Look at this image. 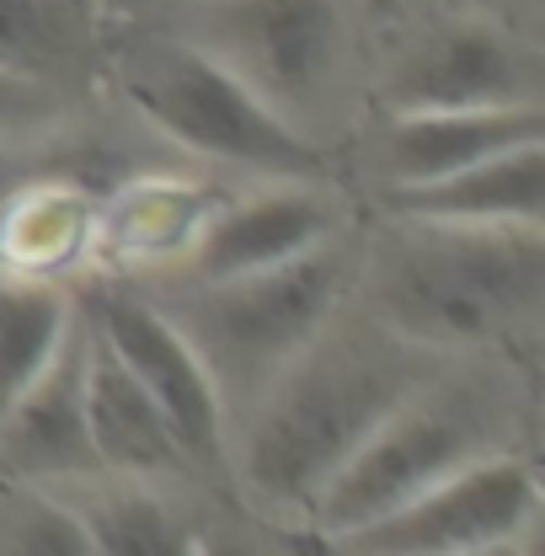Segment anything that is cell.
<instances>
[{
  "mask_svg": "<svg viewBox=\"0 0 545 556\" xmlns=\"http://www.w3.org/2000/svg\"><path fill=\"white\" fill-rule=\"evenodd\" d=\"M449 353L402 338L375 311L338 316L305 343V353L263 391L241 439V482L278 514L321 497L342 460L369 439V428L439 375Z\"/></svg>",
  "mask_w": 545,
  "mask_h": 556,
  "instance_id": "obj_1",
  "label": "cell"
},
{
  "mask_svg": "<svg viewBox=\"0 0 545 556\" xmlns=\"http://www.w3.org/2000/svg\"><path fill=\"white\" fill-rule=\"evenodd\" d=\"M369 311L433 353L514 343L545 311L541 225L402 219L369 268Z\"/></svg>",
  "mask_w": 545,
  "mask_h": 556,
  "instance_id": "obj_2",
  "label": "cell"
},
{
  "mask_svg": "<svg viewBox=\"0 0 545 556\" xmlns=\"http://www.w3.org/2000/svg\"><path fill=\"white\" fill-rule=\"evenodd\" d=\"M519 396L503 369H455L444 364L411 396L369 428V439L332 471L321 497L310 503L321 535H353L358 525L411 503L417 492L444 482L492 450H508L519 422Z\"/></svg>",
  "mask_w": 545,
  "mask_h": 556,
  "instance_id": "obj_3",
  "label": "cell"
},
{
  "mask_svg": "<svg viewBox=\"0 0 545 556\" xmlns=\"http://www.w3.org/2000/svg\"><path fill=\"white\" fill-rule=\"evenodd\" d=\"M342 289H347V252L321 241L263 274L193 283L182 300H172L161 311L199 348L225 413L230 407L252 413L263 402V391L332 321Z\"/></svg>",
  "mask_w": 545,
  "mask_h": 556,
  "instance_id": "obj_4",
  "label": "cell"
},
{
  "mask_svg": "<svg viewBox=\"0 0 545 556\" xmlns=\"http://www.w3.org/2000/svg\"><path fill=\"white\" fill-rule=\"evenodd\" d=\"M124 91L182 150L289 182H327V161L289 118L188 38H139L124 54Z\"/></svg>",
  "mask_w": 545,
  "mask_h": 556,
  "instance_id": "obj_5",
  "label": "cell"
},
{
  "mask_svg": "<svg viewBox=\"0 0 545 556\" xmlns=\"http://www.w3.org/2000/svg\"><path fill=\"white\" fill-rule=\"evenodd\" d=\"M182 27L278 118H305L347 60V0H193ZM300 129V124H294Z\"/></svg>",
  "mask_w": 545,
  "mask_h": 556,
  "instance_id": "obj_6",
  "label": "cell"
},
{
  "mask_svg": "<svg viewBox=\"0 0 545 556\" xmlns=\"http://www.w3.org/2000/svg\"><path fill=\"white\" fill-rule=\"evenodd\" d=\"M535 514H541V477L530 455L492 450L428 492H417L411 503L358 525L338 546L375 556H471L508 546L535 525Z\"/></svg>",
  "mask_w": 545,
  "mask_h": 556,
  "instance_id": "obj_7",
  "label": "cell"
},
{
  "mask_svg": "<svg viewBox=\"0 0 545 556\" xmlns=\"http://www.w3.org/2000/svg\"><path fill=\"white\" fill-rule=\"evenodd\" d=\"M80 316L150 391V402L172 422L188 466L219 471L225 466V402L214 391V375L204 369L199 348L182 338V327L155 300L118 289V283H91L80 294Z\"/></svg>",
  "mask_w": 545,
  "mask_h": 556,
  "instance_id": "obj_8",
  "label": "cell"
},
{
  "mask_svg": "<svg viewBox=\"0 0 545 556\" xmlns=\"http://www.w3.org/2000/svg\"><path fill=\"white\" fill-rule=\"evenodd\" d=\"M380 113L428 108H524L541 102L535 54L486 16H460L422 33L375 86Z\"/></svg>",
  "mask_w": 545,
  "mask_h": 556,
  "instance_id": "obj_9",
  "label": "cell"
},
{
  "mask_svg": "<svg viewBox=\"0 0 545 556\" xmlns=\"http://www.w3.org/2000/svg\"><path fill=\"white\" fill-rule=\"evenodd\" d=\"M332 230H338V208H332L321 182L278 177V188L257 193V199L208 208L204 230L182 252L188 257L182 278L188 283H214V278L263 274L272 263H289V257L332 241Z\"/></svg>",
  "mask_w": 545,
  "mask_h": 556,
  "instance_id": "obj_10",
  "label": "cell"
},
{
  "mask_svg": "<svg viewBox=\"0 0 545 556\" xmlns=\"http://www.w3.org/2000/svg\"><path fill=\"white\" fill-rule=\"evenodd\" d=\"M80 380H86V321L75 311L65 348L54 364L0 413V460L16 477H86L102 471L91 433H86V407H80Z\"/></svg>",
  "mask_w": 545,
  "mask_h": 556,
  "instance_id": "obj_11",
  "label": "cell"
},
{
  "mask_svg": "<svg viewBox=\"0 0 545 556\" xmlns=\"http://www.w3.org/2000/svg\"><path fill=\"white\" fill-rule=\"evenodd\" d=\"M545 113L541 102L524 108H428V113H385V135H380V177L385 188H407V182H433L449 177L460 166H471L481 155H497L519 139H541Z\"/></svg>",
  "mask_w": 545,
  "mask_h": 556,
  "instance_id": "obj_12",
  "label": "cell"
},
{
  "mask_svg": "<svg viewBox=\"0 0 545 556\" xmlns=\"http://www.w3.org/2000/svg\"><path fill=\"white\" fill-rule=\"evenodd\" d=\"M80 407H86V433H91L102 471H124V477H177V471H188V455H182L172 422L150 402V391L129 375V364L91 327H86Z\"/></svg>",
  "mask_w": 545,
  "mask_h": 556,
  "instance_id": "obj_13",
  "label": "cell"
},
{
  "mask_svg": "<svg viewBox=\"0 0 545 556\" xmlns=\"http://www.w3.org/2000/svg\"><path fill=\"white\" fill-rule=\"evenodd\" d=\"M385 208L396 219H449V225H541L545 214V135L519 139L471 166L385 188Z\"/></svg>",
  "mask_w": 545,
  "mask_h": 556,
  "instance_id": "obj_14",
  "label": "cell"
},
{
  "mask_svg": "<svg viewBox=\"0 0 545 556\" xmlns=\"http://www.w3.org/2000/svg\"><path fill=\"white\" fill-rule=\"evenodd\" d=\"M75 327V300L49 274L0 278V413L54 364Z\"/></svg>",
  "mask_w": 545,
  "mask_h": 556,
  "instance_id": "obj_15",
  "label": "cell"
},
{
  "mask_svg": "<svg viewBox=\"0 0 545 556\" xmlns=\"http://www.w3.org/2000/svg\"><path fill=\"white\" fill-rule=\"evenodd\" d=\"M86 65V22L75 0H0V70L60 86Z\"/></svg>",
  "mask_w": 545,
  "mask_h": 556,
  "instance_id": "obj_16",
  "label": "cell"
},
{
  "mask_svg": "<svg viewBox=\"0 0 545 556\" xmlns=\"http://www.w3.org/2000/svg\"><path fill=\"white\" fill-rule=\"evenodd\" d=\"M208 199L188 182H135L118 193L113 219H107V241L118 252L139 257H161V252H188L193 236L204 230Z\"/></svg>",
  "mask_w": 545,
  "mask_h": 556,
  "instance_id": "obj_17",
  "label": "cell"
},
{
  "mask_svg": "<svg viewBox=\"0 0 545 556\" xmlns=\"http://www.w3.org/2000/svg\"><path fill=\"white\" fill-rule=\"evenodd\" d=\"M86 535H91V552L102 556H182L193 552V530L155 497V492H139V486H118L86 508H75Z\"/></svg>",
  "mask_w": 545,
  "mask_h": 556,
  "instance_id": "obj_18",
  "label": "cell"
},
{
  "mask_svg": "<svg viewBox=\"0 0 545 556\" xmlns=\"http://www.w3.org/2000/svg\"><path fill=\"white\" fill-rule=\"evenodd\" d=\"M86 230H91L86 204L69 188H27V199L11 208L0 241L27 274H49L69 252H80Z\"/></svg>",
  "mask_w": 545,
  "mask_h": 556,
  "instance_id": "obj_19",
  "label": "cell"
},
{
  "mask_svg": "<svg viewBox=\"0 0 545 556\" xmlns=\"http://www.w3.org/2000/svg\"><path fill=\"white\" fill-rule=\"evenodd\" d=\"M0 552H33V556H86L91 535L80 514L38 492V486H0Z\"/></svg>",
  "mask_w": 545,
  "mask_h": 556,
  "instance_id": "obj_20",
  "label": "cell"
},
{
  "mask_svg": "<svg viewBox=\"0 0 545 556\" xmlns=\"http://www.w3.org/2000/svg\"><path fill=\"white\" fill-rule=\"evenodd\" d=\"M54 102H60V91H54V86H38V80H22V75L0 70V135H5V129H27V124L49 118V113H54Z\"/></svg>",
  "mask_w": 545,
  "mask_h": 556,
  "instance_id": "obj_21",
  "label": "cell"
}]
</instances>
